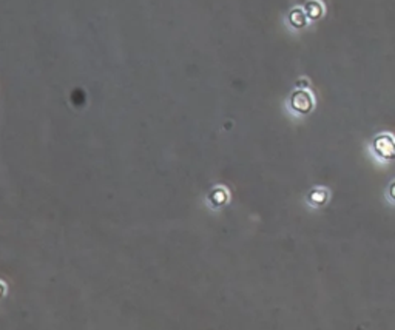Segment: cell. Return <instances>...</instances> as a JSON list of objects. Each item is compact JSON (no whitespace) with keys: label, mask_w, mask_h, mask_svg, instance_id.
Wrapping results in <instances>:
<instances>
[{"label":"cell","mask_w":395,"mask_h":330,"mask_svg":"<svg viewBox=\"0 0 395 330\" xmlns=\"http://www.w3.org/2000/svg\"><path fill=\"white\" fill-rule=\"evenodd\" d=\"M372 150L383 161H395V138L383 133L372 141Z\"/></svg>","instance_id":"cell-1"},{"label":"cell","mask_w":395,"mask_h":330,"mask_svg":"<svg viewBox=\"0 0 395 330\" xmlns=\"http://www.w3.org/2000/svg\"><path fill=\"white\" fill-rule=\"evenodd\" d=\"M290 106L295 113L298 114H307L313 110V98L309 91L306 90H296L290 96Z\"/></svg>","instance_id":"cell-2"},{"label":"cell","mask_w":395,"mask_h":330,"mask_svg":"<svg viewBox=\"0 0 395 330\" xmlns=\"http://www.w3.org/2000/svg\"><path fill=\"white\" fill-rule=\"evenodd\" d=\"M328 198H329V193L324 188H313L307 196V199L312 206H317V207L324 206V204L328 202Z\"/></svg>","instance_id":"cell-3"},{"label":"cell","mask_w":395,"mask_h":330,"mask_svg":"<svg viewBox=\"0 0 395 330\" xmlns=\"http://www.w3.org/2000/svg\"><path fill=\"white\" fill-rule=\"evenodd\" d=\"M289 22L293 28H304L307 23V16L301 8H295L289 14Z\"/></svg>","instance_id":"cell-4"},{"label":"cell","mask_w":395,"mask_h":330,"mask_svg":"<svg viewBox=\"0 0 395 330\" xmlns=\"http://www.w3.org/2000/svg\"><path fill=\"white\" fill-rule=\"evenodd\" d=\"M304 13L309 19H312V21H317V19H320L323 16V6L318 0H309V2L306 3Z\"/></svg>","instance_id":"cell-5"},{"label":"cell","mask_w":395,"mask_h":330,"mask_svg":"<svg viewBox=\"0 0 395 330\" xmlns=\"http://www.w3.org/2000/svg\"><path fill=\"white\" fill-rule=\"evenodd\" d=\"M389 196L395 201V182H392L391 187H389Z\"/></svg>","instance_id":"cell-6"}]
</instances>
